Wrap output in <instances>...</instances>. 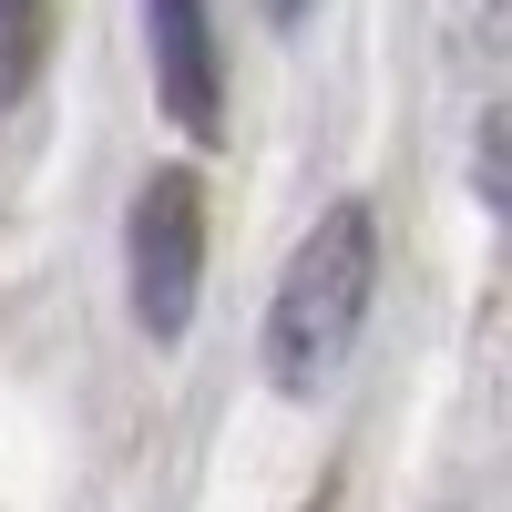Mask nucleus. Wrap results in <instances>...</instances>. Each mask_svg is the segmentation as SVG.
Here are the masks:
<instances>
[{"instance_id": "obj_1", "label": "nucleus", "mask_w": 512, "mask_h": 512, "mask_svg": "<svg viewBox=\"0 0 512 512\" xmlns=\"http://www.w3.org/2000/svg\"><path fill=\"white\" fill-rule=\"evenodd\" d=\"M369 297H379V216L359 195L318 205V226L297 236L287 277L267 297V328H256V369H267V390L287 400H318L338 369H349L359 328H369Z\"/></svg>"}, {"instance_id": "obj_2", "label": "nucleus", "mask_w": 512, "mask_h": 512, "mask_svg": "<svg viewBox=\"0 0 512 512\" xmlns=\"http://www.w3.org/2000/svg\"><path fill=\"white\" fill-rule=\"evenodd\" d=\"M123 297H134V328L154 349H175L195 328V297H205V185H195V164H154L134 185V216H123Z\"/></svg>"}, {"instance_id": "obj_4", "label": "nucleus", "mask_w": 512, "mask_h": 512, "mask_svg": "<svg viewBox=\"0 0 512 512\" xmlns=\"http://www.w3.org/2000/svg\"><path fill=\"white\" fill-rule=\"evenodd\" d=\"M41 41H52V0H0V113L41 82Z\"/></svg>"}, {"instance_id": "obj_3", "label": "nucleus", "mask_w": 512, "mask_h": 512, "mask_svg": "<svg viewBox=\"0 0 512 512\" xmlns=\"http://www.w3.org/2000/svg\"><path fill=\"white\" fill-rule=\"evenodd\" d=\"M144 52H154V103L185 144L226 134V41L205 0H144Z\"/></svg>"}, {"instance_id": "obj_6", "label": "nucleus", "mask_w": 512, "mask_h": 512, "mask_svg": "<svg viewBox=\"0 0 512 512\" xmlns=\"http://www.w3.org/2000/svg\"><path fill=\"white\" fill-rule=\"evenodd\" d=\"M308 512H328V502H308Z\"/></svg>"}, {"instance_id": "obj_5", "label": "nucleus", "mask_w": 512, "mask_h": 512, "mask_svg": "<svg viewBox=\"0 0 512 512\" xmlns=\"http://www.w3.org/2000/svg\"><path fill=\"white\" fill-rule=\"evenodd\" d=\"M256 11H267V31H297V21L318 11V0H256Z\"/></svg>"}]
</instances>
